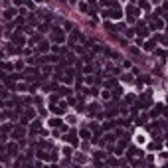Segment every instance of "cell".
Wrapping results in <instances>:
<instances>
[{
  "instance_id": "1",
  "label": "cell",
  "mask_w": 168,
  "mask_h": 168,
  "mask_svg": "<svg viewBox=\"0 0 168 168\" xmlns=\"http://www.w3.org/2000/svg\"><path fill=\"white\" fill-rule=\"evenodd\" d=\"M136 142H139V144H144V142H146V136H144V134H136Z\"/></svg>"
}]
</instances>
